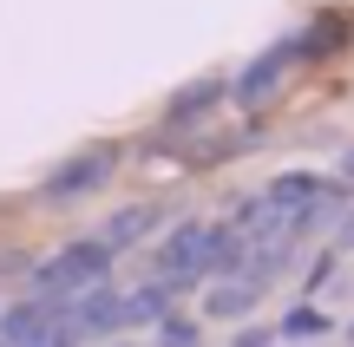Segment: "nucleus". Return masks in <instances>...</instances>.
<instances>
[{"label":"nucleus","mask_w":354,"mask_h":347,"mask_svg":"<svg viewBox=\"0 0 354 347\" xmlns=\"http://www.w3.org/2000/svg\"><path fill=\"white\" fill-rule=\"evenodd\" d=\"M230 256H236V236H230V223H177L165 243H158V282H165L171 295L203 288L210 275H223Z\"/></svg>","instance_id":"obj_1"},{"label":"nucleus","mask_w":354,"mask_h":347,"mask_svg":"<svg viewBox=\"0 0 354 347\" xmlns=\"http://www.w3.org/2000/svg\"><path fill=\"white\" fill-rule=\"evenodd\" d=\"M99 282H112V243L105 236H73L46 262H33V295H46V301H73Z\"/></svg>","instance_id":"obj_2"},{"label":"nucleus","mask_w":354,"mask_h":347,"mask_svg":"<svg viewBox=\"0 0 354 347\" xmlns=\"http://www.w3.org/2000/svg\"><path fill=\"white\" fill-rule=\"evenodd\" d=\"M118 170V144H79L73 157H59V164L46 170V184H39V197L46 204H73V197H92L105 190Z\"/></svg>","instance_id":"obj_3"},{"label":"nucleus","mask_w":354,"mask_h":347,"mask_svg":"<svg viewBox=\"0 0 354 347\" xmlns=\"http://www.w3.org/2000/svg\"><path fill=\"white\" fill-rule=\"evenodd\" d=\"M295 59H302V46H295V39H276V46H263L236 79H230V99H236V105H263V99H276L282 79L295 72Z\"/></svg>","instance_id":"obj_4"},{"label":"nucleus","mask_w":354,"mask_h":347,"mask_svg":"<svg viewBox=\"0 0 354 347\" xmlns=\"http://www.w3.org/2000/svg\"><path fill=\"white\" fill-rule=\"evenodd\" d=\"M53 328H59V301H46V295L0 308V347H53Z\"/></svg>","instance_id":"obj_5"},{"label":"nucleus","mask_w":354,"mask_h":347,"mask_svg":"<svg viewBox=\"0 0 354 347\" xmlns=\"http://www.w3.org/2000/svg\"><path fill=\"white\" fill-rule=\"evenodd\" d=\"M263 295L269 288H256L250 275H216V288L203 295V315H210V321H236V315H250Z\"/></svg>","instance_id":"obj_6"},{"label":"nucleus","mask_w":354,"mask_h":347,"mask_svg":"<svg viewBox=\"0 0 354 347\" xmlns=\"http://www.w3.org/2000/svg\"><path fill=\"white\" fill-rule=\"evenodd\" d=\"M171 288L165 282H145V288H131V295H118V328H151V321H165L171 315Z\"/></svg>","instance_id":"obj_7"},{"label":"nucleus","mask_w":354,"mask_h":347,"mask_svg":"<svg viewBox=\"0 0 354 347\" xmlns=\"http://www.w3.org/2000/svg\"><path fill=\"white\" fill-rule=\"evenodd\" d=\"M158 223H165V210H158V204H125V210H118V217L105 223L99 236H105V243H112V256H118V249H131V243H145V236H151Z\"/></svg>","instance_id":"obj_8"},{"label":"nucleus","mask_w":354,"mask_h":347,"mask_svg":"<svg viewBox=\"0 0 354 347\" xmlns=\"http://www.w3.org/2000/svg\"><path fill=\"white\" fill-rule=\"evenodd\" d=\"M223 79H197V86H184V92H171V105H165V125H184V118H190V125H197V118L203 112H210V105L216 99H223Z\"/></svg>","instance_id":"obj_9"},{"label":"nucleus","mask_w":354,"mask_h":347,"mask_svg":"<svg viewBox=\"0 0 354 347\" xmlns=\"http://www.w3.org/2000/svg\"><path fill=\"white\" fill-rule=\"evenodd\" d=\"M315 335H328V315L322 308H289L282 328H276V341H315Z\"/></svg>","instance_id":"obj_10"},{"label":"nucleus","mask_w":354,"mask_h":347,"mask_svg":"<svg viewBox=\"0 0 354 347\" xmlns=\"http://www.w3.org/2000/svg\"><path fill=\"white\" fill-rule=\"evenodd\" d=\"M158 347H197V321H184V315H165V321H158Z\"/></svg>","instance_id":"obj_11"},{"label":"nucleus","mask_w":354,"mask_h":347,"mask_svg":"<svg viewBox=\"0 0 354 347\" xmlns=\"http://www.w3.org/2000/svg\"><path fill=\"white\" fill-rule=\"evenodd\" d=\"M335 190H354V151H342V164H335Z\"/></svg>","instance_id":"obj_12"},{"label":"nucleus","mask_w":354,"mask_h":347,"mask_svg":"<svg viewBox=\"0 0 354 347\" xmlns=\"http://www.w3.org/2000/svg\"><path fill=\"white\" fill-rule=\"evenodd\" d=\"M276 335H263V328H250V335H236V347H269Z\"/></svg>","instance_id":"obj_13"},{"label":"nucleus","mask_w":354,"mask_h":347,"mask_svg":"<svg viewBox=\"0 0 354 347\" xmlns=\"http://www.w3.org/2000/svg\"><path fill=\"white\" fill-rule=\"evenodd\" d=\"M348 341H354V328H348Z\"/></svg>","instance_id":"obj_14"}]
</instances>
